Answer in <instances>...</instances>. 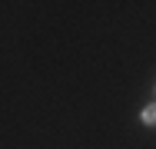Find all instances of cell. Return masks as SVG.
<instances>
[{"label":"cell","instance_id":"obj_1","mask_svg":"<svg viewBox=\"0 0 156 149\" xmlns=\"http://www.w3.org/2000/svg\"><path fill=\"white\" fill-rule=\"evenodd\" d=\"M143 119H146L150 126H156V106H146V109H143Z\"/></svg>","mask_w":156,"mask_h":149}]
</instances>
